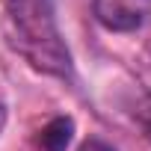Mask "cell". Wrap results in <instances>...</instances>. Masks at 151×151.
<instances>
[{
  "instance_id": "obj_6",
  "label": "cell",
  "mask_w": 151,
  "mask_h": 151,
  "mask_svg": "<svg viewBox=\"0 0 151 151\" xmlns=\"http://www.w3.org/2000/svg\"><path fill=\"white\" fill-rule=\"evenodd\" d=\"M3 124H6V107L0 104V130H3Z\"/></svg>"
},
{
  "instance_id": "obj_3",
  "label": "cell",
  "mask_w": 151,
  "mask_h": 151,
  "mask_svg": "<svg viewBox=\"0 0 151 151\" xmlns=\"http://www.w3.org/2000/svg\"><path fill=\"white\" fill-rule=\"evenodd\" d=\"M71 136H74V122L68 116H56L39 130V148L42 151H68Z\"/></svg>"
},
{
  "instance_id": "obj_1",
  "label": "cell",
  "mask_w": 151,
  "mask_h": 151,
  "mask_svg": "<svg viewBox=\"0 0 151 151\" xmlns=\"http://www.w3.org/2000/svg\"><path fill=\"white\" fill-rule=\"evenodd\" d=\"M6 3V42L36 71L71 77V53L59 33L56 0H3Z\"/></svg>"
},
{
  "instance_id": "obj_4",
  "label": "cell",
  "mask_w": 151,
  "mask_h": 151,
  "mask_svg": "<svg viewBox=\"0 0 151 151\" xmlns=\"http://www.w3.org/2000/svg\"><path fill=\"white\" fill-rule=\"evenodd\" d=\"M77 151H116V148H113L110 142L98 139V136H89V139H86V142H83V145H80Z\"/></svg>"
},
{
  "instance_id": "obj_5",
  "label": "cell",
  "mask_w": 151,
  "mask_h": 151,
  "mask_svg": "<svg viewBox=\"0 0 151 151\" xmlns=\"http://www.w3.org/2000/svg\"><path fill=\"white\" fill-rule=\"evenodd\" d=\"M142 113H139V119H142V127H145V133L151 136V98H148V107H139Z\"/></svg>"
},
{
  "instance_id": "obj_2",
  "label": "cell",
  "mask_w": 151,
  "mask_h": 151,
  "mask_svg": "<svg viewBox=\"0 0 151 151\" xmlns=\"http://www.w3.org/2000/svg\"><path fill=\"white\" fill-rule=\"evenodd\" d=\"M92 12L110 33H133L151 15V0H92Z\"/></svg>"
}]
</instances>
